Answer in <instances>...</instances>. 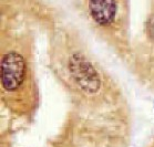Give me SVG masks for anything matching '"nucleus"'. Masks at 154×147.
Returning <instances> with one entry per match:
<instances>
[{
  "label": "nucleus",
  "instance_id": "nucleus-1",
  "mask_svg": "<svg viewBox=\"0 0 154 147\" xmlns=\"http://www.w3.org/2000/svg\"><path fill=\"white\" fill-rule=\"evenodd\" d=\"M69 69L78 85L88 94H93L100 88V79L95 69L83 56L74 54L69 61Z\"/></svg>",
  "mask_w": 154,
  "mask_h": 147
},
{
  "label": "nucleus",
  "instance_id": "nucleus-2",
  "mask_svg": "<svg viewBox=\"0 0 154 147\" xmlns=\"http://www.w3.org/2000/svg\"><path fill=\"white\" fill-rule=\"evenodd\" d=\"M26 63L17 52H9L1 59V84L7 91H14L25 77Z\"/></svg>",
  "mask_w": 154,
  "mask_h": 147
},
{
  "label": "nucleus",
  "instance_id": "nucleus-3",
  "mask_svg": "<svg viewBox=\"0 0 154 147\" xmlns=\"http://www.w3.org/2000/svg\"><path fill=\"white\" fill-rule=\"evenodd\" d=\"M116 0H90L89 10L95 22L101 26L110 25L116 14Z\"/></svg>",
  "mask_w": 154,
  "mask_h": 147
},
{
  "label": "nucleus",
  "instance_id": "nucleus-4",
  "mask_svg": "<svg viewBox=\"0 0 154 147\" xmlns=\"http://www.w3.org/2000/svg\"><path fill=\"white\" fill-rule=\"evenodd\" d=\"M150 34L154 38V19L150 22Z\"/></svg>",
  "mask_w": 154,
  "mask_h": 147
}]
</instances>
